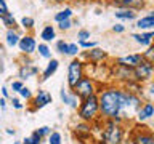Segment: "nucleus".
<instances>
[{"label":"nucleus","instance_id":"obj_1","mask_svg":"<svg viewBox=\"0 0 154 144\" xmlns=\"http://www.w3.org/2000/svg\"><path fill=\"white\" fill-rule=\"evenodd\" d=\"M124 91L117 86H109L98 93L100 114L104 118L120 122V115L124 112Z\"/></svg>","mask_w":154,"mask_h":144},{"label":"nucleus","instance_id":"obj_2","mask_svg":"<svg viewBox=\"0 0 154 144\" xmlns=\"http://www.w3.org/2000/svg\"><path fill=\"white\" fill-rule=\"evenodd\" d=\"M77 115L82 122L91 123L98 118L100 115V101H98V94H91L87 98L80 99V106L77 109Z\"/></svg>","mask_w":154,"mask_h":144},{"label":"nucleus","instance_id":"obj_3","mask_svg":"<svg viewBox=\"0 0 154 144\" xmlns=\"http://www.w3.org/2000/svg\"><path fill=\"white\" fill-rule=\"evenodd\" d=\"M124 139V130L116 120L106 118L104 128L101 131L100 144H122Z\"/></svg>","mask_w":154,"mask_h":144},{"label":"nucleus","instance_id":"obj_4","mask_svg":"<svg viewBox=\"0 0 154 144\" xmlns=\"http://www.w3.org/2000/svg\"><path fill=\"white\" fill-rule=\"evenodd\" d=\"M84 69H85V62L79 59V58H72L71 62L67 64V85L72 90L75 86V83L84 77Z\"/></svg>","mask_w":154,"mask_h":144},{"label":"nucleus","instance_id":"obj_5","mask_svg":"<svg viewBox=\"0 0 154 144\" xmlns=\"http://www.w3.org/2000/svg\"><path fill=\"white\" fill-rule=\"evenodd\" d=\"M72 91H74L80 99L87 98V96H91V94H98V90H96V85H95L93 79L85 77V75L75 83V86L72 88Z\"/></svg>","mask_w":154,"mask_h":144},{"label":"nucleus","instance_id":"obj_6","mask_svg":"<svg viewBox=\"0 0 154 144\" xmlns=\"http://www.w3.org/2000/svg\"><path fill=\"white\" fill-rule=\"evenodd\" d=\"M132 74H133V80L138 82V83L148 82V80H151L152 75H154V64L146 61V59H143L137 67L132 69Z\"/></svg>","mask_w":154,"mask_h":144},{"label":"nucleus","instance_id":"obj_7","mask_svg":"<svg viewBox=\"0 0 154 144\" xmlns=\"http://www.w3.org/2000/svg\"><path fill=\"white\" fill-rule=\"evenodd\" d=\"M18 48L23 55H32V53L37 51V40L34 38V35L31 34H26L19 38V43H18Z\"/></svg>","mask_w":154,"mask_h":144},{"label":"nucleus","instance_id":"obj_8","mask_svg":"<svg viewBox=\"0 0 154 144\" xmlns=\"http://www.w3.org/2000/svg\"><path fill=\"white\" fill-rule=\"evenodd\" d=\"M50 103H53V96H51L50 91H47V90H38L37 94L32 98L34 107L31 109V112H35V110L45 107V106H48Z\"/></svg>","mask_w":154,"mask_h":144},{"label":"nucleus","instance_id":"obj_9","mask_svg":"<svg viewBox=\"0 0 154 144\" xmlns=\"http://www.w3.org/2000/svg\"><path fill=\"white\" fill-rule=\"evenodd\" d=\"M143 59H144V58H143L141 53H132V55L117 58V59H116V64L122 66V67H128V69H133V67H137Z\"/></svg>","mask_w":154,"mask_h":144},{"label":"nucleus","instance_id":"obj_10","mask_svg":"<svg viewBox=\"0 0 154 144\" xmlns=\"http://www.w3.org/2000/svg\"><path fill=\"white\" fill-rule=\"evenodd\" d=\"M60 96H61V101L64 103L66 106H69L71 109H79V106H80V98L77 96L74 91H69V90H64L63 88L60 91Z\"/></svg>","mask_w":154,"mask_h":144},{"label":"nucleus","instance_id":"obj_11","mask_svg":"<svg viewBox=\"0 0 154 144\" xmlns=\"http://www.w3.org/2000/svg\"><path fill=\"white\" fill-rule=\"evenodd\" d=\"M84 58L88 59L91 64H100V62H103L106 58H108V53H106L104 50H101V48H98V46H95V48H91V50L85 51Z\"/></svg>","mask_w":154,"mask_h":144},{"label":"nucleus","instance_id":"obj_12","mask_svg":"<svg viewBox=\"0 0 154 144\" xmlns=\"http://www.w3.org/2000/svg\"><path fill=\"white\" fill-rule=\"evenodd\" d=\"M132 38L138 43V45L149 46V45H152V42H154V29L152 31H141V32L132 34Z\"/></svg>","mask_w":154,"mask_h":144},{"label":"nucleus","instance_id":"obj_13","mask_svg":"<svg viewBox=\"0 0 154 144\" xmlns=\"http://www.w3.org/2000/svg\"><path fill=\"white\" fill-rule=\"evenodd\" d=\"M38 74V67L32 62H24L21 64L18 70V75H19V80H27V79H32Z\"/></svg>","mask_w":154,"mask_h":144},{"label":"nucleus","instance_id":"obj_14","mask_svg":"<svg viewBox=\"0 0 154 144\" xmlns=\"http://www.w3.org/2000/svg\"><path fill=\"white\" fill-rule=\"evenodd\" d=\"M111 3L117 8H130V10H141L144 8L146 2L144 0H111Z\"/></svg>","mask_w":154,"mask_h":144},{"label":"nucleus","instance_id":"obj_15","mask_svg":"<svg viewBox=\"0 0 154 144\" xmlns=\"http://www.w3.org/2000/svg\"><path fill=\"white\" fill-rule=\"evenodd\" d=\"M135 27H138L140 31H152L154 29V10H151L148 14L138 18L135 22Z\"/></svg>","mask_w":154,"mask_h":144},{"label":"nucleus","instance_id":"obj_16","mask_svg":"<svg viewBox=\"0 0 154 144\" xmlns=\"http://www.w3.org/2000/svg\"><path fill=\"white\" fill-rule=\"evenodd\" d=\"M132 144H154V133L152 131H138L132 138Z\"/></svg>","mask_w":154,"mask_h":144},{"label":"nucleus","instance_id":"obj_17","mask_svg":"<svg viewBox=\"0 0 154 144\" xmlns=\"http://www.w3.org/2000/svg\"><path fill=\"white\" fill-rule=\"evenodd\" d=\"M19 38H21V35H19L18 29H7V34H5V43H7L8 48L18 46Z\"/></svg>","mask_w":154,"mask_h":144},{"label":"nucleus","instance_id":"obj_18","mask_svg":"<svg viewBox=\"0 0 154 144\" xmlns=\"http://www.w3.org/2000/svg\"><path fill=\"white\" fill-rule=\"evenodd\" d=\"M114 16L120 21H133V19H137V11L130 8H117L114 11Z\"/></svg>","mask_w":154,"mask_h":144},{"label":"nucleus","instance_id":"obj_19","mask_svg":"<svg viewBox=\"0 0 154 144\" xmlns=\"http://www.w3.org/2000/svg\"><path fill=\"white\" fill-rule=\"evenodd\" d=\"M58 67H60V61H58L56 58L48 59V64H47L45 69H43V72H42V80H48L51 75H55V72L58 70Z\"/></svg>","mask_w":154,"mask_h":144},{"label":"nucleus","instance_id":"obj_20","mask_svg":"<svg viewBox=\"0 0 154 144\" xmlns=\"http://www.w3.org/2000/svg\"><path fill=\"white\" fill-rule=\"evenodd\" d=\"M138 120L140 122H144V120H148V118H151L152 115H154V104L152 103H146V104H143L141 107L138 109Z\"/></svg>","mask_w":154,"mask_h":144},{"label":"nucleus","instance_id":"obj_21","mask_svg":"<svg viewBox=\"0 0 154 144\" xmlns=\"http://www.w3.org/2000/svg\"><path fill=\"white\" fill-rule=\"evenodd\" d=\"M40 38L42 42L45 43H50L56 38V29L55 26H50V24H47V26H43V29L40 31Z\"/></svg>","mask_w":154,"mask_h":144},{"label":"nucleus","instance_id":"obj_22","mask_svg":"<svg viewBox=\"0 0 154 144\" xmlns=\"http://www.w3.org/2000/svg\"><path fill=\"white\" fill-rule=\"evenodd\" d=\"M72 14H74L72 8L71 7H64L63 10H60L55 16H53V19H55L56 22H60V21H64V19H72Z\"/></svg>","mask_w":154,"mask_h":144},{"label":"nucleus","instance_id":"obj_23","mask_svg":"<svg viewBox=\"0 0 154 144\" xmlns=\"http://www.w3.org/2000/svg\"><path fill=\"white\" fill-rule=\"evenodd\" d=\"M0 21L3 22V26L7 29H18V24H16V19H14L13 13H5L2 18H0Z\"/></svg>","mask_w":154,"mask_h":144},{"label":"nucleus","instance_id":"obj_24","mask_svg":"<svg viewBox=\"0 0 154 144\" xmlns=\"http://www.w3.org/2000/svg\"><path fill=\"white\" fill-rule=\"evenodd\" d=\"M37 51H38V56L43 58V59H51V48L48 46V43L45 42H42V43H38L37 45Z\"/></svg>","mask_w":154,"mask_h":144},{"label":"nucleus","instance_id":"obj_25","mask_svg":"<svg viewBox=\"0 0 154 144\" xmlns=\"http://www.w3.org/2000/svg\"><path fill=\"white\" fill-rule=\"evenodd\" d=\"M79 53H80V46H79V43H77V42H71V43H67V56H71V58H77V56H79Z\"/></svg>","mask_w":154,"mask_h":144},{"label":"nucleus","instance_id":"obj_26","mask_svg":"<svg viewBox=\"0 0 154 144\" xmlns=\"http://www.w3.org/2000/svg\"><path fill=\"white\" fill-rule=\"evenodd\" d=\"M19 24H21V27L26 29V31H32L34 26H35V21H34V18H31V16H23Z\"/></svg>","mask_w":154,"mask_h":144},{"label":"nucleus","instance_id":"obj_27","mask_svg":"<svg viewBox=\"0 0 154 144\" xmlns=\"http://www.w3.org/2000/svg\"><path fill=\"white\" fill-rule=\"evenodd\" d=\"M90 125L87 123V122H84V123H80V125H77L75 127V134L79 138H84V134H90Z\"/></svg>","mask_w":154,"mask_h":144},{"label":"nucleus","instance_id":"obj_28","mask_svg":"<svg viewBox=\"0 0 154 144\" xmlns=\"http://www.w3.org/2000/svg\"><path fill=\"white\" fill-rule=\"evenodd\" d=\"M55 50L60 53V55H66L67 56V42L66 40H56Z\"/></svg>","mask_w":154,"mask_h":144},{"label":"nucleus","instance_id":"obj_29","mask_svg":"<svg viewBox=\"0 0 154 144\" xmlns=\"http://www.w3.org/2000/svg\"><path fill=\"white\" fill-rule=\"evenodd\" d=\"M48 144H63V136L60 131H51L48 136Z\"/></svg>","mask_w":154,"mask_h":144},{"label":"nucleus","instance_id":"obj_30","mask_svg":"<svg viewBox=\"0 0 154 144\" xmlns=\"http://www.w3.org/2000/svg\"><path fill=\"white\" fill-rule=\"evenodd\" d=\"M23 144H42V138L38 136L37 133H32L31 136L23 139Z\"/></svg>","mask_w":154,"mask_h":144},{"label":"nucleus","instance_id":"obj_31","mask_svg":"<svg viewBox=\"0 0 154 144\" xmlns=\"http://www.w3.org/2000/svg\"><path fill=\"white\" fill-rule=\"evenodd\" d=\"M91 37V32L88 31V29H79L77 31V40L82 42V40H90Z\"/></svg>","mask_w":154,"mask_h":144},{"label":"nucleus","instance_id":"obj_32","mask_svg":"<svg viewBox=\"0 0 154 144\" xmlns=\"http://www.w3.org/2000/svg\"><path fill=\"white\" fill-rule=\"evenodd\" d=\"M72 26H74L72 19H64V21H60V22H58V29H60V31H63V32L72 29Z\"/></svg>","mask_w":154,"mask_h":144},{"label":"nucleus","instance_id":"obj_33","mask_svg":"<svg viewBox=\"0 0 154 144\" xmlns=\"http://www.w3.org/2000/svg\"><path fill=\"white\" fill-rule=\"evenodd\" d=\"M79 46H80V50L82 48H84V50H91V48L98 46V43L95 40H82V42H79Z\"/></svg>","mask_w":154,"mask_h":144},{"label":"nucleus","instance_id":"obj_34","mask_svg":"<svg viewBox=\"0 0 154 144\" xmlns=\"http://www.w3.org/2000/svg\"><path fill=\"white\" fill-rule=\"evenodd\" d=\"M143 58L146 61H149V62H152V64H154V45H149L148 46V50L143 53Z\"/></svg>","mask_w":154,"mask_h":144},{"label":"nucleus","instance_id":"obj_35","mask_svg":"<svg viewBox=\"0 0 154 144\" xmlns=\"http://www.w3.org/2000/svg\"><path fill=\"white\" fill-rule=\"evenodd\" d=\"M34 133H37L40 138H48V136H50V133H51V128L50 127H40V128H37Z\"/></svg>","mask_w":154,"mask_h":144},{"label":"nucleus","instance_id":"obj_36","mask_svg":"<svg viewBox=\"0 0 154 144\" xmlns=\"http://www.w3.org/2000/svg\"><path fill=\"white\" fill-rule=\"evenodd\" d=\"M19 96L21 98H24L26 101H29V99H32V91L27 88V86H23L21 90H19Z\"/></svg>","mask_w":154,"mask_h":144},{"label":"nucleus","instance_id":"obj_37","mask_svg":"<svg viewBox=\"0 0 154 144\" xmlns=\"http://www.w3.org/2000/svg\"><path fill=\"white\" fill-rule=\"evenodd\" d=\"M23 86H24L23 80H13V82H11V86H10V88H11L14 93H19V90H21Z\"/></svg>","mask_w":154,"mask_h":144},{"label":"nucleus","instance_id":"obj_38","mask_svg":"<svg viewBox=\"0 0 154 144\" xmlns=\"http://www.w3.org/2000/svg\"><path fill=\"white\" fill-rule=\"evenodd\" d=\"M5 13H8V5L5 0H0V18H2Z\"/></svg>","mask_w":154,"mask_h":144},{"label":"nucleus","instance_id":"obj_39","mask_svg":"<svg viewBox=\"0 0 154 144\" xmlns=\"http://www.w3.org/2000/svg\"><path fill=\"white\" fill-rule=\"evenodd\" d=\"M125 31V26L124 24H120V22H117V24H114L112 26V32H116V34H122Z\"/></svg>","mask_w":154,"mask_h":144},{"label":"nucleus","instance_id":"obj_40","mask_svg":"<svg viewBox=\"0 0 154 144\" xmlns=\"http://www.w3.org/2000/svg\"><path fill=\"white\" fill-rule=\"evenodd\" d=\"M11 106H13L14 109H23V103H21L18 98H13V99H11Z\"/></svg>","mask_w":154,"mask_h":144},{"label":"nucleus","instance_id":"obj_41","mask_svg":"<svg viewBox=\"0 0 154 144\" xmlns=\"http://www.w3.org/2000/svg\"><path fill=\"white\" fill-rule=\"evenodd\" d=\"M2 94H3V98H10V90L7 86H2Z\"/></svg>","mask_w":154,"mask_h":144},{"label":"nucleus","instance_id":"obj_42","mask_svg":"<svg viewBox=\"0 0 154 144\" xmlns=\"http://www.w3.org/2000/svg\"><path fill=\"white\" fill-rule=\"evenodd\" d=\"M148 93L152 96L154 98V82H151V83H149V88H148Z\"/></svg>","mask_w":154,"mask_h":144},{"label":"nucleus","instance_id":"obj_43","mask_svg":"<svg viewBox=\"0 0 154 144\" xmlns=\"http://www.w3.org/2000/svg\"><path fill=\"white\" fill-rule=\"evenodd\" d=\"M5 106H7V98H2L0 99V107L5 109Z\"/></svg>","mask_w":154,"mask_h":144},{"label":"nucleus","instance_id":"obj_44","mask_svg":"<svg viewBox=\"0 0 154 144\" xmlns=\"http://www.w3.org/2000/svg\"><path fill=\"white\" fill-rule=\"evenodd\" d=\"M7 134H8V136H14V130H11V128H7Z\"/></svg>","mask_w":154,"mask_h":144},{"label":"nucleus","instance_id":"obj_45","mask_svg":"<svg viewBox=\"0 0 154 144\" xmlns=\"http://www.w3.org/2000/svg\"><path fill=\"white\" fill-rule=\"evenodd\" d=\"M75 3H87V2H93V0H72Z\"/></svg>","mask_w":154,"mask_h":144},{"label":"nucleus","instance_id":"obj_46","mask_svg":"<svg viewBox=\"0 0 154 144\" xmlns=\"http://www.w3.org/2000/svg\"><path fill=\"white\" fill-rule=\"evenodd\" d=\"M55 3H64V0H53Z\"/></svg>","mask_w":154,"mask_h":144},{"label":"nucleus","instance_id":"obj_47","mask_svg":"<svg viewBox=\"0 0 154 144\" xmlns=\"http://www.w3.org/2000/svg\"><path fill=\"white\" fill-rule=\"evenodd\" d=\"M42 2H47V0H42Z\"/></svg>","mask_w":154,"mask_h":144},{"label":"nucleus","instance_id":"obj_48","mask_svg":"<svg viewBox=\"0 0 154 144\" xmlns=\"http://www.w3.org/2000/svg\"><path fill=\"white\" fill-rule=\"evenodd\" d=\"M101 2H103V0H101ZM109 2H111V0H109Z\"/></svg>","mask_w":154,"mask_h":144}]
</instances>
